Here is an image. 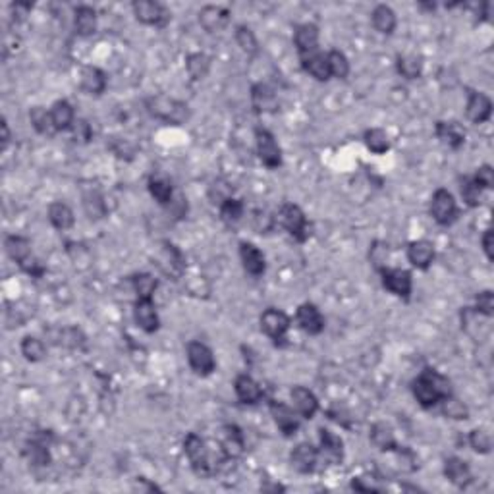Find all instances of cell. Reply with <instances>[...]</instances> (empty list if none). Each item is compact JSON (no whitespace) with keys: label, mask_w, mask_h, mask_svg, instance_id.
<instances>
[{"label":"cell","mask_w":494,"mask_h":494,"mask_svg":"<svg viewBox=\"0 0 494 494\" xmlns=\"http://www.w3.org/2000/svg\"><path fill=\"white\" fill-rule=\"evenodd\" d=\"M412 392L415 400H417V404L421 407H425V410H431V407H434L442 400L454 394L452 383L442 373H439L437 369H431V367L421 370V375L413 380Z\"/></svg>","instance_id":"cell-1"},{"label":"cell","mask_w":494,"mask_h":494,"mask_svg":"<svg viewBox=\"0 0 494 494\" xmlns=\"http://www.w3.org/2000/svg\"><path fill=\"white\" fill-rule=\"evenodd\" d=\"M145 106H147L151 116L158 118V120H163L166 124H174V126L185 124L192 116V110H190L187 104L166 95L149 97L145 101Z\"/></svg>","instance_id":"cell-2"},{"label":"cell","mask_w":494,"mask_h":494,"mask_svg":"<svg viewBox=\"0 0 494 494\" xmlns=\"http://www.w3.org/2000/svg\"><path fill=\"white\" fill-rule=\"evenodd\" d=\"M276 222L300 243L307 241V238L311 236V226L305 219V213L302 211V207L294 205V203H284L280 207Z\"/></svg>","instance_id":"cell-3"},{"label":"cell","mask_w":494,"mask_h":494,"mask_svg":"<svg viewBox=\"0 0 494 494\" xmlns=\"http://www.w3.org/2000/svg\"><path fill=\"white\" fill-rule=\"evenodd\" d=\"M55 442L53 431H37L31 434L28 444L23 448V456L29 461V466L35 469H47L50 466V446Z\"/></svg>","instance_id":"cell-4"},{"label":"cell","mask_w":494,"mask_h":494,"mask_svg":"<svg viewBox=\"0 0 494 494\" xmlns=\"http://www.w3.org/2000/svg\"><path fill=\"white\" fill-rule=\"evenodd\" d=\"M290 326H292L290 317L280 309L268 307L261 315V330L276 346H286Z\"/></svg>","instance_id":"cell-5"},{"label":"cell","mask_w":494,"mask_h":494,"mask_svg":"<svg viewBox=\"0 0 494 494\" xmlns=\"http://www.w3.org/2000/svg\"><path fill=\"white\" fill-rule=\"evenodd\" d=\"M431 216L439 226H450L458 219V205L454 195L444 187H440L432 193L431 199Z\"/></svg>","instance_id":"cell-6"},{"label":"cell","mask_w":494,"mask_h":494,"mask_svg":"<svg viewBox=\"0 0 494 494\" xmlns=\"http://www.w3.org/2000/svg\"><path fill=\"white\" fill-rule=\"evenodd\" d=\"M255 145H257V155L261 163L270 170H276L282 166V149L276 143L275 136L267 128H255Z\"/></svg>","instance_id":"cell-7"},{"label":"cell","mask_w":494,"mask_h":494,"mask_svg":"<svg viewBox=\"0 0 494 494\" xmlns=\"http://www.w3.org/2000/svg\"><path fill=\"white\" fill-rule=\"evenodd\" d=\"M380 273V280H383V286H385L390 294H394L396 297H402V300H410L412 297L413 290V278L410 270H404V268H390L385 267L378 270Z\"/></svg>","instance_id":"cell-8"},{"label":"cell","mask_w":494,"mask_h":494,"mask_svg":"<svg viewBox=\"0 0 494 494\" xmlns=\"http://www.w3.org/2000/svg\"><path fill=\"white\" fill-rule=\"evenodd\" d=\"M131 10H133L136 20L145 23V26L163 28L170 20V12L160 2H155V0H136L131 4Z\"/></svg>","instance_id":"cell-9"},{"label":"cell","mask_w":494,"mask_h":494,"mask_svg":"<svg viewBox=\"0 0 494 494\" xmlns=\"http://www.w3.org/2000/svg\"><path fill=\"white\" fill-rule=\"evenodd\" d=\"M187 361H190L193 373H197L201 377H209L216 369L213 350L207 344L197 342V340L187 344Z\"/></svg>","instance_id":"cell-10"},{"label":"cell","mask_w":494,"mask_h":494,"mask_svg":"<svg viewBox=\"0 0 494 494\" xmlns=\"http://www.w3.org/2000/svg\"><path fill=\"white\" fill-rule=\"evenodd\" d=\"M158 268L168 275L170 278H180L185 270V257L182 255L178 247L170 243V241H163L160 243V253H158Z\"/></svg>","instance_id":"cell-11"},{"label":"cell","mask_w":494,"mask_h":494,"mask_svg":"<svg viewBox=\"0 0 494 494\" xmlns=\"http://www.w3.org/2000/svg\"><path fill=\"white\" fill-rule=\"evenodd\" d=\"M268 410H270V415H273L276 427L280 429V432L284 434V437H288L290 439V437H294L295 432L300 431V419H297V412H294L288 404L273 400L270 405H268Z\"/></svg>","instance_id":"cell-12"},{"label":"cell","mask_w":494,"mask_h":494,"mask_svg":"<svg viewBox=\"0 0 494 494\" xmlns=\"http://www.w3.org/2000/svg\"><path fill=\"white\" fill-rule=\"evenodd\" d=\"M219 446L222 448V452L226 454L228 458H240L241 454L246 452V439L243 432L238 425H222L219 432Z\"/></svg>","instance_id":"cell-13"},{"label":"cell","mask_w":494,"mask_h":494,"mask_svg":"<svg viewBox=\"0 0 494 494\" xmlns=\"http://www.w3.org/2000/svg\"><path fill=\"white\" fill-rule=\"evenodd\" d=\"M319 448H315L309 442H302L292 450L290 454V461H292V467H294L297 473H313L315 471L317 463H319Z\"/></svg>","instance_id":"cell-14"},{"label":"cell","mask_w":494,"mask_h":494,"mask_svg":"<svg viewBox=\"0 0 494 494\" xmlns=\"http://www.w3.org/2000/svg\"><path fill=\"white\" fill-rule=\"evenodd\" d=\"M133 319L141 330H145L147 334L157 332L160 326V319H158L157 305L153 303V297H145V300H136L133 305Z\"/></svg>","instance_id":"cell-15"},{"label":"cell","mask_w":494,"mask_h":494,"mask_svg":"<svg viewBox=\"0 0 494 494\" xmlns=\"http://www.w3.org/2000/svg\"><path fill=\"white\" fill-rule=\"evenodd\" d=\"M295 319H297L300 329L307 332L309 336H319L324 330V317L315 303H302L297 307Z\"/></svg>","instance_id":"cell-16"},{"label":"cell","mask_w":494,"mask_h":494,"mask_svg":"<svg viewBox=\"0 0 494 494\" xmlns=\"http://www.w3.org/2000/svg\"><path fill=\"white\" fill-rule=\"evenodd\" d=\"M240 259L241 265L246 268V273L253 278H259V276L265 275L267 270V261H265V255L257 246L249 243V241H241L240 243Z\"/></svg>","instance_id":"cell-17"},{"label":"cell","mask_w":494,"mask_h":494,"mask_svg":"<svg viewBox=\"0 0 494 494\" xmlns=\"http://www.w3.org/2000/svg\"><path fill=\"white\" fill-rule=\"evenodd\" d=\"M147 190L151 193V197L157 201L158 205L168 207L170 201L174 199V184L168 174L165 172H153L149 180H147Z\"/></svg>","instance_id":"cell-18"},{"label":"cell","mask_w":494,"mask_h":494,"mask_svg":"<svg viewBox=\"0 0 494 494\" xmlns=\"http://www.w3.org/2000/svg\"><path fill=\"white\" fill-rule=\"evenodd\" d=\"M466 114L469 118V122L473 124H485L493 114V101L490 97L481 93V91H469L467 97Z\"/></svg>","instance_id":"cell-19"},{"label":"cell","mask_w":494,"mask_h":494,"mask_svg":"<svg viewBox=\"0 0 494 494\" xmlns=\"http://www.w3.org/2000/svg\"><path fill=\"white\" fill-rule=\"evenodd\" d=\"M434 133L437 138L442 141L444 145H448L450 149L458 151L466 143V130L460 122H454V120H440L437 122V128H434Z\"/></svg>","instance_id":"cell-20"},{"label":"cell","mask_w":494,"mask_h":494,"mask_svg":"<svg viewBox=\"0 0 494 494\" xmlns=\"http://www.w3.org/2000/svg\"><path fill=\"white\" fill-rule=\"evenodd\" d=\"M251 104L259 114H268L278 110V97L276 91L267 83H257L251 87Z\"/></svg>","instance_id":"cell-21"},{"label":"cell","mask_w":494,"mask_h":494,"mask_svg":"<svg viewBox=\"0 0 494 494\" xmlns=\"http://www.w3.org/2000/svg\"><path fill=\"white\" fill-rule=\"evenodd\" d=\"M294 45L300 56L317 53L319 48V28L315 23H302L294 31Z\"/></svg>","instance_id":"cell-22"},{"label":"cell","mask_w":494,"mask_h":494,"mask_svg":"<svg viewBox=\"0 0 494 494\" xmlns=\"http://www.w3.org/2000/svg\"><path fill=\"white\" fill-rule=\"evenodd\" d=\"M230 21V12L222 6H203L199 12L201 28L209 33H219Z\"/></svg>","instance_id":"cell-23"},{"label":"cell","mask_w":494,"mask_h":494,"mask_svg":"<svg viewBox=\"0 0 494 494\" xmlns=\"http://www.w3.org/2000/svg\"><path fill=\"white\" fill-rule=\"evenodd\" d=\"M292 402H294L297 415H302L303 419H313L319 412V400L305 386H294L292 388Z\"/></svg>","instance_id":"cell-24"},{"label":"cell","mask_w":494,"mask_h":494,"mask_svg":"<svg viewBox=\"0 0 494 494\" xmlns=\"http://www.w3.org/2000/svg\"><path fill=\"white\" fill-rule=\"evenodd\" d=\"M234 390H236V396H238L241 404L255 405L263 400L261 386L249 375H238L236 383H234Z\"/></svg>","instance_id":"cell-25"},{"label":"cell","mask_w":494,"mask_h":494,"mask_svg":"<svg viewBox=\"0 0 494 494\" xmlns=\"http://www.w3.org/2000/svg\"><path fill=\"white\" fill-rule=\"evenodd\" d=\"M407 261L419 270H427L434 261V246L429 240H415L407 246Z\"/></svg>","instance_id":"cell-26"},{"label":"cell","mask_w":494,"mask_h":494,"mask_svg":"<svg viewBox=\"0 0 494 494\" xmlns=\"http://www.w3.org/2000/svg\"><path fill=\"white\" fill-rule=\"evenodd\" d=\"M79 85L85 93L89 95H103L109 85L106 74L97 66H85L79 74Z\"/></svg>","instance_id":"cell-27"},{"label":"cell","mask_w":494,"mask_h":494,"mask_svg":"<svg viewBox=\"0 0 494 494\" xmlns=\"http://www.w3.org/2000/svg\"><path fill=\"white\" fill-rule=\"evenodd\" d=\"M444 477H446L452 485H456V487H467L469 483H471V469H469V466H467V461H463L461 458H456V456H452V458H448L446 461H444Z\"/></svg>","instance_id":"cell-28"},{"label":"cell","mask_w":494,"mask_h":494,"mask_svg":"<svg viewBox=\"0 0 494 494\" xmlns=\"http://www.w3.org/2000/svg\"><path fill=\"white\" fill-rule=\"evenodd\" d=\"M302 68L307 72L309 76L315 77L317 82H329L330 77V66L329 58L323 53H311V55L302 56Z\"/></svg>","instance_id":"cell-29"},{"label":"cell","mask_w":494,"mask_h":494,"mask_svg":"<svg viewBox=\"0 0 494 494\" xmlns=\"http://www.w3.org/2000/svg\"><path fill=\"white\" fill-rule=\"evenodd\" d=\"M319 439H321V450L319 452L326 456L332 463H340L344 458L342 439L332 431H329V429H321L319 431Z\"/></svg>","instance_id":"cell-30"},{"label":"cell","mask_w":494,"mask_h":494,"mask_svg":"<svg viewBox=\"0 0 494 494\" xmlns=\"http://www.w3.org/2000/svg\"><path fill=\"white\" fill-rule=\"evenodd\" d=\"M74 28L79 37H91L97 33V12L87 4L76 8L74 12Z\"/></svg>","instance_id":"cell-31"},{"label":"cell","mask_w":494,"mask_h":494,"mask_svg":"<svg viewBox=\"0 0 494 494\" xmlns=\"http://www.w3.org/2000/svg\"><path fill=\"white\" fill-rule=\"evenodd\" d=\"M4 247H6L8 257L16 261L18 265H23V263L31 259V241L26 236H8L4 240Z\"/></svg>","instance_id":"cell-32"},{"label":"cell","mask_w":494,"mask_h":494,"mask_svg":"<svg viewBox=\"0 0 494 494\" xmlns=\"http://www.w3.org/2000/svg\"><path fill=\"white\" fill-rule=\"evenodd\" d=\"M48 220L50 224L56 228V230H70L76 222V216H74V211L70 209V205L62 203V201H55L48 205Z\"/></svg>","instance_id":"cell-33"},{"label":"cell","mask_w":494,"mask_h":494,"mask_svg":"<svg viewBox=\"0 0 494 494\" xmlns=\"http://www.w3.org/2000/svg\"><path fill=\"white\" fill-rule=\"evenodd\" d=\"M370 21H373V28L383 35L394 33L396 23H398V20H396V12H394L390 6H386V4H378V6H375L373 14H370Z\"/></svg>","instance_id":"cell-34"},{"label":"cell","mask_w":494,"mask_h":494,"mask_svg":"<svg viewBox=\"0 0 494 494\" xmlns=\"http://www.w3.org/2000/svg\"><path fill=\"white\" fill-rule=\"evenodd\" d=\"M50 116H53V122H55L56 131L70 130L74 122H76V116H74V106L68 103V101H56L50 109Z\"/></svg>","instance_id":"cell-35"},{"label":"cell","mask_w":494,"mask_h":494,"mask_svg":"<svg viewBox=\"0 0 494 494\" xmlns=\"http://www.w3.org/2000/svg\"><path fill=\"white\" fill-rule=\"evenodd\" d=\"M29 122L35 128L37 133L41 136H47V138H53L56 133L55 122H53V116H50V110L43 109V106H33L29 110Z\"/></svg>","instance_id":"cell-36"},{"label":"cell","mask_w":494,"mask_h":494,"mask_svg":"<svg viewBox=\"0 0 494 494\" xmlns=\"http://www.w3.org/2000/svg\"><path fill=\"white\" fill-rule=\"evenodd\" d=\"M370 442L383 452H392L398 446L396 439H394V431L386 423H375L370 427Z\"/></svg>","instance_id":"cell-37"},{"label":"cell","mask_w":494,"mask_h":494,"mask_svg":"<svg viewBox=\"0 0 494 494\" xmlns=\"http://www.w3.org/2000/svg\"><path fill=\"white\" fill-rule=\"evenodd\" d=\"M85 334L82 329L77 326H66V329H58L55 334V344L64 346L68 350H82L85 346Z\"/></svg>","instance_id":"cell-38"},{"label":"cell","mask_w":494,"mask_h":494,"mask_svg":"<svg viewBox=\"0 0 494 494\" xmlns=\"http://www.w3.org/2000/svg\"><path fill=\"white\" fill-rule=\"evenodd\" d=\"M396 70L405 79H417L423 74V62L419 56L413 55H400L396 58Z\"/></svg>","instance_id":"cell-39"},{"label":"cell","mask_w":494,"mask_h":494,"mask_svg":"<svg viewBox=\"0 0 494 494\" xmlns=\"http://www.w3.org/2000/svg\"><path fill=\"white\" fill-rule=\"evenodd\" d=\"M83 209L91 220L103 219L106 214V205H104L103 195L99 190H89V192H83Z\"/></svg>","instance_id":"cell-40"},{"label":"cell","mask_w":494,"mask_h":494,"mask_svg":"<svg viewBox=\"0 0 494 494\" xmlns=\"http://www.w3.org/2000/svg\"><path fill=\"white\" fill-rule=\"evenodd\" d=\"M363 141L367 145V149L375 155H385L388 149H390V138L385 130L380 128H370V130L365 131Z\"/></svg>","instance_id":"cell-41"},{"label":"cell","mask_w":494,"mask_h":494,"mask_svg":"<svg viewBox=\"0 0 494 494\" xmlns=\"http://www.w3.org/2000/svg\"><path fill=\"white\" fill-rule=\"evenodd\" d=\"M20 350L21 356L26 357L29 363H39V361H43V359L47 357V346H45L43 340H39V338L35 336L23 338L20 344Z\"/></svg>","instance_id":"cell-42"},{"label":"cell","mask_w":494,"mask_h":494,"mask_svg":"<svg viewBox=\"0 0 494 494\" xmlns=\"http://www.w3.org/2000/svg\"><path fill=\"white\" fill-rule=\"evenodd\" d=\"M243 213H246V203L241 199H236V197H230L220 205V219H222V222H226L228 226L238 224L243 219Z\"/></svg>","instance_id":"cell-43"},{"label":"cell","mask_w":494,"mask_h":494,"mask_svg":"<svg viewBox=\"0 0 494 494\" xmlns=\"http://www.w3.org/2000/svg\"><path fill=\"white\" fill-rule=\"evenodd\" d=\"M185 68H187V74L192 79L199 82V79H205L209 70H211V58L203 53H195V55L187 56V62H185Z\"/></svg>","instance_id":"cell-44"},{"label":"cell","mask_w":494,"mask_h":494,"mask_svg":"<svg viewBox=\"0 0 494 494\" xmlns=\"http://www.w3.org/2000/svg\"><path fill=\"white\" fill-rule=\"evenodd\" d=\"M131 286L138 300H145V297H153V294L157 292L158 280L149 273H139V275L131 276Z\"/></svg>","instance_id":"cell-45"},{"label":"cell","mask_w":494,"mask_h":494,"mask_svg":"<svg viewBox=\"0 0 494 494\" xmlns=\"http://www.w3.org/2000/svg\"><path fill=\"white\" fill-rule=\"evenodd\" d=\"M460 193L463 203H466L467 207H471V209H473V207H479L481 201H483V190L475 184L473 176H463V178H460Z\"/></svg>","instance_id":"cell-46"},{"label":"cell","mask_w":494,"mask_h":494,"mask_svg":"<svg viewBox=\"0 0 494 494\" xmlns=\"http://www.w3.org/2000/svg\"><path fill=\"white\" fill-rule=\"evenodd\" d=\"M236 43H238V47H240L246 55L253 56L259 53L257 37H255L253 31L247 28V26H238V28H236Z\"/></svg>","instance_id":"cell-47"},{"label":"cell","mask_w":494,"mask_h":494,"mask_svg":"<svg viewBox=\"0 0 494 494\" xmlns=\"http://www.w3.org/2000/svg\"><path fill=\"white\" fill-rule=\"evenodd\" d=\"M329 66H330V76L338 77V79H346L350 76V62L346 58L344 53L340 50H330L329 55Z\"/></svg>","instance_id":"cell-48"},{"label":"cell","mask_w":494,"mask_h":494,"mask_svg":"<svg viewBox=\"0 0 494 494\" xmlns=\"http://www.w3.org/2000/svg\"><path fill=\"white\" fill-rule=\"evenodd\" d=\"M440 404H442V413H444L446 417L456 419V421H466V419H469V410H467V405L456 398L454 394L442 400Z\"/></svg>","instance_id":"cell-49"},{"label":"cell","mask_w":494,"mask_h":494,"mask_svg":"<svg viewBox=\"0 0 494 494\" xmlns=\"http://www.w3.org/2000/svg\"><path fill=\"white\" fill-rule=\"evenodd\" d=\"M469 446L473 448L477 454H488L493 450V439H490V432L485 431V429H473L469 432Z\"/></svg>","instance_id":"cell-50"},{"label":"cell","mask_w":494,"mask_h":494,"mask_svg":"<svg viewBox=\"0 0 494 494\" xmlns=\"http://www.w3.org/2000/svg\"><path fill=\"white\" fill-rule=\"evenodd\" d=\"M232 197V187L224 182V180H216V182H213V185L209 187V199H211V203H214V205H222L224 201L230 199Z\"/></svg>","instance_id":"cell-51"},{"label":"cell","mask_w":494,"mask_h":494,"mask_svg":"<svg viewBox=\"0 0 494 494\" xmlns=\"http://www.w3.org/2000/svg\"><path fill=\"white\" fill-rule=\"evenodd\" d=\"M109 149L114 153L118 158H124V160H131L133 155H136V147H133L128 139L124 138H110Z\"/></svg>","instance_id":"cell-52"},{"label":"cell","mask_w":494,"mask_h":494,"mask_svg":"<svg viewBox=\"0 0 494 494\" xmlns=\"http://www.w3.org/2000/svg\"><path fill=\"white\" fill-rule=\"evenodd\" d=\"M475 311L477 313H481L483 317H487V319H493L494 317V294L490 292V290H485V292H481V294H477V297H475Z\"/></svg>","instance_id":"cell-53"},{"label":"cell","mask_w":494,"mask_h":494,"mask_svg":"<svg viewBox=\"0 0 494 494\" xmlns=\"http://www.w3.org/2000/svg\"><path fill=\"white\" fill-rule=\"evenodd\" d=\"M369 257H370V263L375 265V268H377V270L385 268L386 261H388V246H386V243H383V241H375V243H373V247H370Z\"/></svg>","instance_id":"cell-54"},{"label":"cell","mask_w":494,"mask_h":494,"mask_svg":"<svg viewBox=\"0 0 494 494\" xmlns=\"http://www.w3.org/2000/svg\"><path fill=\"white\" fill-rule=\"evenodd\" d=\"M475 184L479 185L481 190H493L494 187V170L493 166H481V168H477V172H475Z\"/></svg>","instance_id":"cell-55"},{"label":"cell","mask_w":494,"mask_h":494,"mask_svg":"<svg viewBox=\"0 0 494 494\" xmlns=\"http://www.w3.org/2000/svg\"><path fill=\"white\" fill-rule=\"evenodd\" d=\"M72 131H74V139H76V141H79V143H89L91 139H93V130H91V124L87 122V120H83V118H79V120H76V122H74V126H72Z\"/></svg>","instance_id":"cell-56"},{"label":"cell","mask_w":494,"mask_h":494,"mask_svg":"<svg viewBox=\"0 0 494 494\" xmlns=\"http://www.w3.org/2000/svg\"><path fill=\"white\" fill-rule=\"evenodd\" d=\"M276 219L275 216H268L265 211H255L253 213V226L255 230H259V232H268V230H273V226H275Z\"/></svg>","instance_id":"cell-57"},{"label":"cell","mask_w":494,"mask_h":494,"mask_svg":"<svg viewBox=\"0 0 494 494\" xmlns=\"http://www.w3.org/2000/svg\"><path fill=\"white\" fill-rule=\"evenodd\" d=\"M33 10V4L31 2H12L10 4V12H12V20L16 21H23L31 14Z\"/></svg>","instance_id":"cell-58"},{"label":"cell","mask_w":494,"mask_h":494,"mask_svg":"<svg viewBox=\"0 0 494 494\" xmlns=\"http://www.w3.org/2000/svg\"><path fill=\"white\" fill-rule=\"evenodd\" d=\"M168 209H172V216H174V219H184L185 214H187V203H185L184 195H176V197L170 201Z\"/></svg>","instance_id":"cell-59"},{"label":"cell","mask_w":494,"mask_h":494,"mask_svg":"<svg viewBox=\"0 0 494 494\" xmlns=\"http://www.w3.org/2000/svg\"><path fill=\"white\" fill-rule=\"evenodd\" d=\"M20 267H21V270H26V273L33 276V278H41V276L45 275V267H43L39 261H35L33 257H31V259H28V261L23 263V265H20Z\"/></svg>","instance_id":"cell-60"},{"label":"cell","mask_w":494,"mask_h":494,"mask_svg":"<svg viewBox=\"0 0 494 494\" xmlns=\"http://www.w3.org/2000/svg\"><path fill=\"white\" fill-rule=\"evenodd\" d=\"M483 251L487 255L488 261H494V234L493 230H485L483 234Z\"/></svg>","instance_id":"cell-61"},{"label":"cell","mask_w":494,"mask_h":494,"mask_svg":"<svg viewBox=\"0 0 494 494\" xmlns=\"http://www.w3.org/2000/svg\"><path fill=\"white\" fill-rule=\"evenodd\" d=\"M0 131H2V147H6L8 143H10V128H8V122H6V118H2V122H0Z\"/></svg>","instance_id":"cell-62"}]
</instances>
